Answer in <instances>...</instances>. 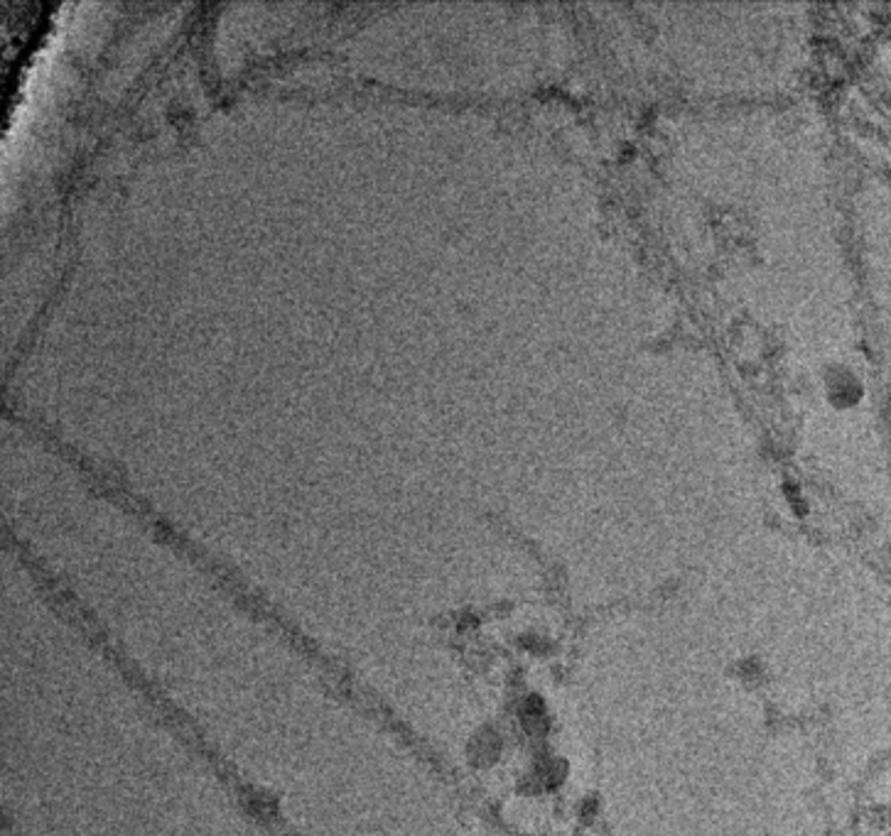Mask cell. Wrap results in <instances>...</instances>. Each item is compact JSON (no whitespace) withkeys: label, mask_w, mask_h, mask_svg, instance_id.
Instances as JSON below:
<instances>
[{"label":"cell","mask_w":891,"mask_h":836,"mask_svg":"<svg viewBox=\"0 0 891 836\" xmlns=\"http://www.w3.org/2000/svg\"><path fill=\"white\" fill-rule=\"evenodd\" d=\"M825 388H827V395H831V400L837 408L855 405V402L865 393L862 380L857 378L855 370L845 368V366H835L831 374H827Z\"/></svg>","instance_id":"6da1fadb"}]
</instances>
